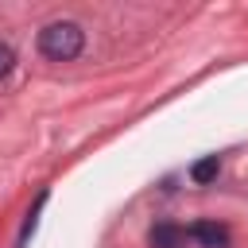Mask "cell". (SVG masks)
<instances>
[{
  "instance_id": "2",
  "label": "cell",
  "mask_w": 248,
  "mask_h": 248,
  "mask_svg": "<svg viewBox=\"0 0 248 248\" xmlns=\"http://www.w3.org/2000/svg\"><path fill=\"white\" fill-rule=\"evenodd\" d=\"M186 236H190V240H198L202 248H229V229H225V225H217V221H194Z\"/></svg>"
},
{
  "instance_id": "4",
  "label": "cell",
  "mask_w": 248,
  "mask_h": 248,
  "mask_svg": "<svg viewBox=\"0 0 248 248\" xmlns=\"http://www.w3.org/2000/svg\"><path fill=\"white\" fill-rule=\"evenodd\" d=\"M43 205H46V190H39V198H35V205L27 209V217H23V229H19V236H16V248H27V240H31V232H35V225H39V213H43Z\"/></svg>"
},
{
  "instance_id": "1",
  "label": "cell",
  "mask_w": 248,
  "mask_h": 248,
  "mask_svg": "<svg viewBox=\"0 0 248 248\" xmlns=\"http://www.w3.org/2000/svg\"><path fill=\"white\" fill-rule=\"evenodd\" d=\"M81 46H85V31L74 19H54L39 31V50L50 62H74L81 54Z\"/></svg>"
},
{
  "instance_id": "6",
  "label": "cell",
  "mask_w": 248,
  "mask_h": 248,
  "mask_svg": "<svg viewBox=\"0 0 248 248\" xmlns=\"http://www.w3.org/2000/svg\"><path fill=\"white\" fill-rule=\"evenodd\" d=\"M12 66H16V54H12V46H8V43H0V81L12 74Z\"/></svg>"
},
{
  "instance_id": "3",
  "label": "cell",
  "mask_w": 248,
  "mask_h": 248,
  "mask_svg": "<svg viewBox=\"0 0 248 248\" xmlns=\"http://www.w3.org/2000/svg\"><path fill=\"white\" fill-rule=\"evenodd\" d=\"M147 244L151 248H186V229L170 225V221H159L151 232H147Z\"/></svg>"
},
{
  "instance_id": "5",
  "label": "cell",
  "mask_w": 248,
  "mask_h": 248,
  "mask_svg": "<svg viewBox=\"0 0 248 248\" xmlns=\"http://www.w3.org/2000/svg\"><path fill=\"white\" fill-rule=\"evenodd\" d=\"M217 174H221V159H217V155H205V159H198V163L190 167V178H194L198 186H209Z\"/></svg>"
}]
</instances>
